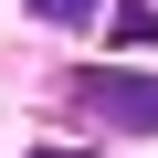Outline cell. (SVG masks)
Wrapping results in <instances>:
<instances>
[{"label": "cell", "instance_id": "3957f363", "mask_svg": "<svg viewBox=\"0 0 158 158\" xmlns=\"http://www.w3.org/2000/svg\"><path fill=\"white\" fill-rule=\"evenodd\" d=\"M106 42H158V11H148V0H116V11H106Z\"/></svg>", "mask_w": 158, "mask_h": 158}, {"label": "cell", "instance_id": "6da1fadb", "mask_svg": "<svg viewBox=\"0 0 158 158\" xmlns=\"http://www.w3.org/2000/svg\"><path fill=\"white\" fill-rule=\"evenodd\" d=\"M74 95H85V116H106V127H158V74L85 63V74H74Z\"/></svg>", "mask_w": 158, "mask_h": 158}, {"label": "cell", "instance_id": "277c9868", "mask_svg": "<svg viewBox=\"0 0 158 158\" xmlns=\"http://www.w3.org/2000/svg\"><path fill=\"white\" fill-rule=\"evenodd\" d=\"M21 158H95V148H21Z\"/></svg>", "mask_w": 158, "mask_h": 158}, {"label": "cell", "instance_id": "7a4b0ae2", "mask_svg": "<svg viewBox=\"0 0 158 158\" xmlns=\"http://www.w3.org/2000/svg\"><path fill=\"white\" fill-rule=\"evenodd\" d=\"M116 0H32V21H63V32H95Z\"/></svg>", "mask_w": 158, "mask_h": 158}]
</instances>
